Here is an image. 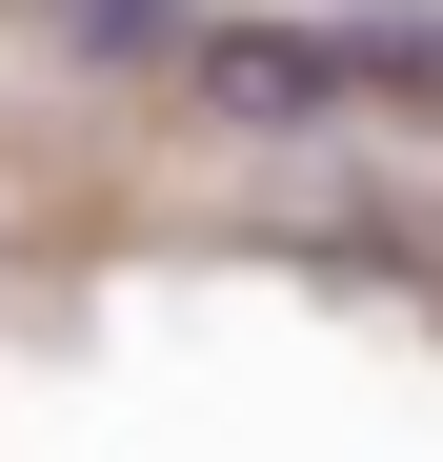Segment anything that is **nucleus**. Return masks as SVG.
<instances>
[{
	"mask_svg": "<svg viewBox=\"0 0 443 462\" xmlns=\"http://www.w3.org/2000/svg\"><path fill=\"white\" fill-rule=\"evenodd\" d=\"M182 121H222V141H343V121H363V81H343V21H202V60H182Z\"/></svg>",
	"mask_w": 443,
	"mask_h": 462,
	"instance_id": "nucleus-1",
	"label": "nucleus"
},
{
	"mask_svg": "<svg viewBox=\"0 0 443 462\" xmlns=\"http://www.w3.org/2000/svg\"><path fill=\"white\" fill-rule=\"evenodd\" d=\"M61 60H101V81H182L202 21H182V0H61Z\"/></svg>",
	"mask_w": 443,
	"mask_h": 462,
	"instance_id": "nucleus-2",
	"label": "nucleus"
}]
</instances>
